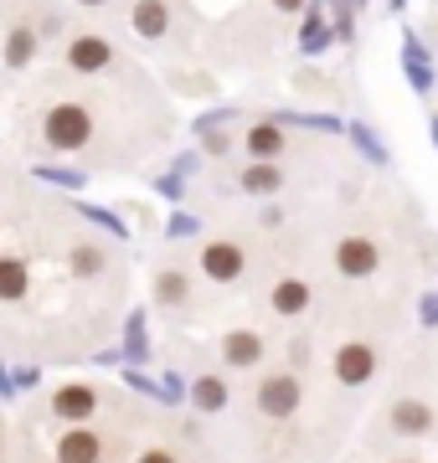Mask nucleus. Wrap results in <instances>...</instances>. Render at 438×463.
<instances>
[{"label":"nucleus","instance_id":"aec40b11","mask_svg":"<svg viewBox=\"0 0 438 463\" xmlns=\"http://www.w3.org/2000/svg\"><path fill=\"white\" fill-rule=\"evenodd\" d=\"M139 463H176V458H170V448H145V453H139Z\"/></svg>","mask_w":438,"mask_h":463},{"label":"nucleus","instance_id":"2eb2a0df","mask_svg":"<svg viewBox=\"0 0 438 463\" xmlns=\"http://www.w3.org/2000/svg\"><path fill=\"white\" fill-rule=\"evenodd\" d=\"M36 57V32L32 26H11L5 36V67H26Z\"/></svg>","mask_w":438,"mask_h":463},{"label":"nucleus","instance_id":"4be33fe9","mask_svg":"<svg viewBox=\"0 0 438 463\" xmlns=\"http://www.w3.org/2000/svg\"><path fill=\"white\" fill-rule=\"evenodd\" d=\"M78 5H109V0H78Z\"/></svg>","mask_w":438,"mask_h":463},{"label":"nucleus","instance_id":"dca6fc26","mask_svg":"<svg viewBox=\"0 0 438 463\" xmlns=\"http://www.w3.org/2000/svg\"><path fill=\"white\" fill-rule=\"evenodd\" d=\"M191 397H196V407H202V412H222V407H227V381L202 376V381H196V392H191Z\"/></svg>","mask_w":438,"mask_h":463},{"label":"nucleus","instance_id":"f03ea898","mask_svg":"<svg viewBox=\"0 0 438 463\" xmlns=\"http://www.w3.org/2000/svg\"><path fill=\"white\" fill-rule=\"evenodd\" d=\"M243 268H248V252L237 248V242H227V237H212L202 248V273L217 283H237L243 279Z\"/></svg>","mask_w":438,"mask_h":463},{"label":"nucleus","instance_id":"6ab92c4d","mask_svg":"<svg viewBox=\"0 0 438 463\" xmlns=\"http://www.w3.org/2000/svg\"><path fill=\"white\" fill-rule=\"evenodd\" d=\"M155 294H160V304H181V298H186V279H181V273H160Z\"/></svg>","mask_w":438,"mask_h":463},{"label":"nucleus","instance_id":"9d476101","mask_svg":"<svg viewBox=\"0 0 438 463\" xmlns=\"http://www.w3.org/2000/svg\"><path fill=\"white\" fill-rule=\"evenodd\" d=\"M243 149L253 155V160H279V155H289V139L279 124H253V129L243 134Z\"/></svg>","mask_w":438,"mask_h":463},{"label":"nucleus","instance_id":"39448f33","mask_svg":"<svg viewBox=\"0 0 438 463\" xmlns=\"http://www.w3.org/2000/svg\"><path fill=\"white\" fill-rule=\"evenodd\" d=\"M376 263H382V258H376V242H371V237H346L336 248V268L346 279H367V273H376Z\"/></svg>","mask_w":438,"mask_h":463},{"label":"nucleus","instance_id":"a211bd4d","mask_svg":"<svg viewBox=\"0 0 438 463\" xmlns=\"http://www.w3.org/2000/svg\"><path fill=\"white\" fill-rule=\"evenodd\" d=\"M109 268V258H103L99 242H78L72 248V273H103Z\"/></svg>","mask_w":438,"mask_h":463},{"label":"nucleus","instance_id":"6e6552de","mask_svg":"<svg viewBox=\"0 0 438 463\" xmlns=\"http://www.w3.org/2000/svg\"><path fill=\"white\" fill-rule=\"evenodd\" d=\"M336 376L346 381V386H361V381L376 376V350L371 345H346L336 355Z\"/></svg>","mask_w":438,"mask_h":463},{"label":"nucleus","instance_id":"f8f14e48","mask_svg":"<svg viewBox=\"0 0 438 463\" xmlns=\"http://www.w3.org/2000/svg\"><path fill=\"white\" fill-rule=\"evenodd\" d=\"M243 191H253V196H273V191H284V175L273 160H258V165L243 170Z\"/></svg>","mask_w":438,"mask_h":463},{"label":"nucleus","instance_id":"412c9836","mask_svg":"<svg viewBox=\"0 0 438 463\" xmlns=\"http://www.w3.org/2000/svg\"><path fill=\"white\" fill-rule=\"evenodd\" d=\"M279 11H304V0H273Z\"/></svg>","mask_w":438,"mask_h":463},{"label":"nucleus","instance_id":"1a4fd4ad","mask_svg":"<svg viewBox=\"0 0 438 463\" xmlns=\"http://www.w3.org/2000/svg\"><path fill=\"white\" fill-rule=\"evenodd\" d=\"M222 361L233 365V371H253V365L263 361V340H258L253 330H233L222 340Z\"/></svg>","mask_w":438,"mask_h":463},{"label":"nucleus","instance_id":"f3484780","mask_svg":"<svg viewBox=\"0 0 438 463\" xmlns=\"http://www.w3.org/2000/svg\"><path fill=\"white\" fill-rule=\"evenodd\" d=\"M21 294H26V263L0 258V298H21Z\"/></svg>","mask_w":438,"mask_h":463},{"label":"nucleus","instance_id":"0eeeda50","mask_svg":"<svg viewBox=\"0 0 438 463\" xmlns=\"http://www.w3.org/2000/svg\"><path fill=\"white\" fill-rule=\"evenodd\" d=\"M52 412L62 417V422H88V417L99 412V392L93 386H62L52 397Z\"/></svg>","mask_w":438,"mask_h":463},{"label":"nucleus","instance_id":"9b49d317","mask_svg":"<svg viewBox=\"0 0 438 463\" xmlns=\"http://www.w3.org/2000/svg\"><path fill=\"white\" fill-rule=\"evenodd\" d=\"M129 26H135L139 36H166L170 32V0H135Z\"/></svg>","mask_w":438,"mask_h":463},{"label":"nucleus","instance_id":"20e7f679","mask_svg":"<svg viewBox=\"0 0 438 463\" xmlns=\"http://www.w3.org/2000/svg\"><path fill=\"white\" fill-rule=\"evenodd\" d=\"M99 458H103V438L88 422H72L57 438V463H99Z\"/></svg>","mask_w":438,"mask_h":463},{"label":"nucleus","instance_id":"f257e3e1","mask_svg":"<svg viewBox=\"0 0 438 463\" xmlns=\"http://www.w3.org/2000/svg\"><path fill=\"white\" fill-rule=\"evenodd\" d=\"M42 134H47L52 149H83L93 139V114H88L83 103H57L42 118Z\"/></svg>","mask_w":438,"mask_h":463},{"label":"nucleus","instance_id":"423d86ee","mask_svg":"<svg viewBox=\"0 0 438 463\" xmlns=\"http://www.w3.org/2000/svg\"><path fill=\"white\" fill-rule=\"evenodd\" d=\"M68 62L72 72H103V67H114V47L103 42V36H72L68 42Z\"/></svg>","mask_w":438,"mask_h":463},{"label":"nucleus","instance_id":"7ed1b4c3","mask_svg":"<svg viewBox=\"0 0 438 463\" xmlns=\"http://www.w3.org/2000/svg\"><path fill=\"white\" fill-rule=\"evenodd\" d=\"M258 407H263V417H294V407H300V381H294V371H279V376L263 381L258 386Z\"/></svg>","mask_w":438,"mask_h":463},{"label":"nucleus","instance_id":"ddd939ff","mask_svg":"<svg viewBox=\"0 0 438 463\" xmlns=\"http://www.w3.org/2000/svg\"><path fill=\"white\" fill-rule=\"evenodd\" d=\"M428 422H433L428 402H397V407H392V428L403 432V438H413V432H428Z\"/></svg>","mask_w":438,"mask_h":463},{"label":"nucleus","instance_id":"4468645a","mask_svg":"<svg viewBox=\"0 0 438 463\" xmlns=\"http://www.w3.org/2000/svg\"><path fill=\"white\" fill-rule=\"evenodd\" d=\"M304 304H309V283L304 279H279L273 283V309H279V315H300Z\"/></svg>","mask_w":438,"mask_h":463}]
</instances>
